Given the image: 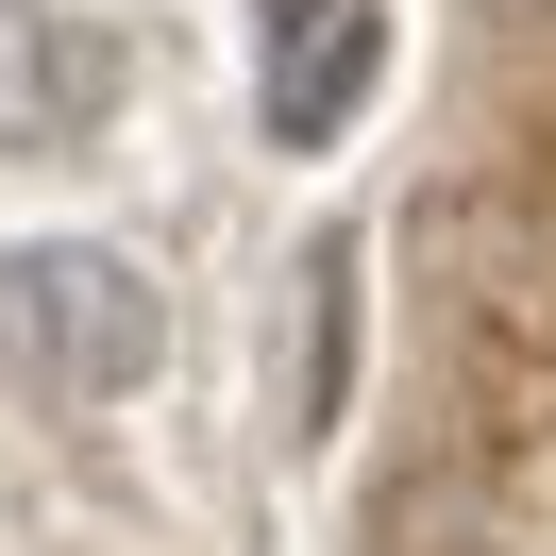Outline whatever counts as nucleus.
I'll list each match as a JSON object with an SVG mask.
<instances>
[{
  "instance_id": "obj_1",
  "label": "nucleus",
  "mask_w": 556,
  "mask_h": 556,
  "mask_svg": "<svg viewBox=\"0 0 556 556\" xmlns=\"http://www.w3.org/2000/svg\"><path fill=\"white\" fill-rule=\"evenodd\" d=\"M152 354H169V287L136 270L118 237H17L0 253V371L35 405H136Z\"/></svg>"
},
{
  "instance_id": "obj_3",
  "label": "nucleus",
  "mask_w": 556,
  "mask_h": 556,
  "mask_svg": "<svg viewBox=\"0 0 556 556\" xmlns=\"http://www.w3.org/2000/svg\"><path fill=\"white\" fill-rule=\"evenodd\" d=\"M253 17H270V68H304L320 35H354V17H371V0H253Z\"/></svg>"
},
{
  "instance_id": "obj_2",
  "label": "nucleus",
  "mask_w": 556,
  "mask_h": 556,
  "mask_svg": "<svg viewBox=\"0 0 556 556\" xmlns=\"http://www.w3.org/2000/svg\"><path fill=\"white\" fill-rule=\"evenodd\" d=\"M136 102V35L102 0H0V152H85L102 118Z\"/></svg>"
}]
</instances>
